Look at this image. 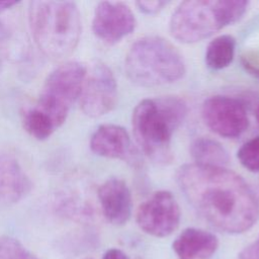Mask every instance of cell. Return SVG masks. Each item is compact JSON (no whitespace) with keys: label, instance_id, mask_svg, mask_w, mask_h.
I'll list each match as a JSON object with an SVG mask.
<instances>
[{"label":"cell","instance_id":"44dd1931","mask_svg":"<svg viewBox=\"0 0 259 259\" xmlns=\"http://www.w3.org/2000/svg\"><path fill=\"white\" fill-rule=\"evenodd\" d=\"M102 259H130V258L123 251L116 248H112L107 250L104 253Z\"/></svg>","mask_w":259,"mask_h":259},{"label":"cell","instance_id":"277c9868","mask_svg":"<svg viewBox=\"0 0 259 259\" xmlns=\"http://www.w3.org/2000/svg\"><path fill=\"white\" fill-rule=\"evenodd\" d=\"M245 0H188L173 12L169 29L180 42L200 41L227 25L238 21L246 12Z\"/></svg>","mask_w":259,"mask_h":259},{"label":"cell","instance_id":"6da1fadb","mask_svg":"<svg viewBox=\"0 0 259 259\" xmlns=\"http://www.w3.org/2000/svg\"><path fill=\"white\" fill-rule=\"evenodd\" d=\"M176 180L187 200L217 230L240 234L256 223L258 200L237 173L194 163L180 167Z\"/></svg>","mask_w":259,"mask_h":259},{"label":"cell","instance_id":"5b68a950","mask_svg":"<svg viewBox=\"0 0 259 259\" xmlns=\"http://www.w3.org/2000/svg\"><path fill=\"white\" fill-rule=\"evenodd\" d=\"M128 79L143 87L171 84L185 74L181 54L167 39L149 35L139 38L130 48L124 62Z\"/></svg>","mask_w":259,"mask_h":259},{"label":"cell","instance_id":"8992f818","mask_svg":"<svg viewBox=\"0 0 259 259\" xmlns=\"http://www.w3.org/2000/svg\"><path fill=\"white\" fill-rule=\"evenodd\" d=\"M86 78V68L79 62H67L46 79L33 109L38 111L55 130L66 120L73 103L80 98Z\"/></svg>","mask_w":259,"mask_h":259},{"label":"cell","instance_id":"3957f363","mask_svg":"<svg viewBox=\"0 0 259 259\" xmlns=\"http://www.w3.org/2000/svg\"><path fill=\"white\" fill-rule=\"evenodd\" d=\"M28 22L39 51L51 59H63L73 53L81 36V16L71 1H31Z\"/></svg>","mask_w":259,"mask_h":259},{"label":"cell","instance_id":"e0dca14e","mask_svg":"<svg viewBox=\"0 0 259 259\" xmlns=\"http://www.w3.org/2000/svg\"><path fill=\"white\" fill-rule=\"evenodd\" d=\"M0 259H38L30 253L18 240L2 236L0 237Z\"/></svg>","mask_w":259,"mask_h":259},{"label":"cell","instance_id":"d6986e66","mask_svg":"<svg viewBox=\"0 0 259 259\" xmlns=\"http://www.w3.org/2000/svg\"><path fill=\"white\" fill-rule=\"evenodd\" d=\"M167 1H161V0H148V1H138L136 5L138 6L139 10L142 11L145 14H156L160 10L163 9L165 5H167Z\"/></svg>","mask_w":259,"mask_h":259},{"label":"cell","instance_id":"7a4b0ae2","mask_svg":"<svg viewBox=\"0 0 259 259\" xmlns=\"http://www.w3.org/2000/svg\"><path fill=\"white\" fill-rule=\"evenodd\" d=\"M186 114L187 105L177 96L144 99L136 106L134 135L148 158L159 164L171 162V140Z\"/></svg>","mask_w":259,"mask_h":259},{"label":"cell","instance_id":"ba28073f","mask_svg":"<svg viewBox=\"0 0 259 259\" xmlns=\"http://www.w3.org/2000/svg\"><path fill=\"white\" fill-rule=\"evenodd\" d=\"M201 115L208 128L228 139L241 136L249 125L244 105L228 96L215 95L207 98L202 104Z\"/></svg>","mask_w":259,"mask_h":259},{"label":"cell","instance_id":"9c48e42d","mask_svg":"<svg viewBox=\"0 0 259 259\" xmlns=\"http://www.w3.org/2000/svg\"><path fill=\"white\" fill-rule=\"evenodd\" d=\"M117 99V84L113 73L104 64H96L84 82L80 104L90 117H99L109 112Z\"/></svg>","mask_w":259,"mask_h":259},{"label":"cell","instance_id":"30bf717a","mask_svg":"<svg viewBox=\"0 0 259 259\" xmlns=\"http://www.w3.org/2000/svg\"><path fill=\"white\" fill-rule=\"evenodd\" d=\"M136 17L122 2L102 1L95 8L92 30L101 41L113 45L131 34L136 28Z\"/></svg>","mask_w":259,"mask_h":259},{"label":"cell","instance_id":"ac0fdd59","mask_svg":"<svg viewBox=\"0 0 259 259\" xmlns=\"http://www.w3.org/2000/svg\"><path fill=\"white\" fill-rule=\"evenodd\" d=\"M237 157L240 163L252 172L259 171V137L246 142L238 151Z\"/></svg>","mask_w":259,"mask_h":259},{"label":"cell","instance_id":"ffe728a7","mask_svg":"<svg viewBox=\"0 0 259 259\" xmlns=\"http://www.w3.org/2000/svg\"><path fill=\"white\" fill-rule=\"evenodd\" d=\"M239 259H259V237L240 252Z\"/></svg>","mask_w":259,"mask_h":259},{"label":"cell","instance_id":"2e32d148","mask_svg":"<svg viewBox=\"0 0 259 259\" xmlns=\"http://www.w3.org/2000/svg\"><path fill=\"white\" fill-rule=\"evenodd\" d=\"M236 49V39L229 34H223L212 39L205 52V64L213 70L219 71L227 68L233 61Z\"/></svg>","mask_w":259,"mask_h":259},{"label":"cell","instance_id":"8fae6325","mask_svg":"<svg viewBox=\"0 0 259 259\" xmlns=\"http://www.w3.org/2000/svg\"><path fill=\"white\" fill-rule=\"evenodd\" d=\"M98 200L105 219L112 225H124L132 214V194L126 183L109 178L98 188Z\"/></svg>","mask_w":259,"mask_h":259},{"label":"cell","instance_id":"7402d4cb","mask_svg":"<svg viewBox=\"0 0 259 259\" xmlns=\"http://www.w3.org/2000/svg\"><path fill=\"white\" fill-rule=\"evenodd\" d=\"M16 4H17L16 1H0V12L9 9Z\"/></svg>","mask_w":259,"mask_h":259},{"label":"cell","instance_id":"9a60e30c","mask_svg":"<svg viewBox=\"0 0 259 259\" xmlns=\"http://www.w3.org/2000/svg\"><path fill=\"white\" fill-rule=\"evenodd\" d=\"M190 154L195 164L211 167H225L229 162V153L217 141L209 138H198L190 145Z\"/></svg>","mask_w":259,"mask_h":259},{"label":"cell","instance_id":"7c38bea8","mask_svg":"<svg viewBox=\"0 0 259 259\" xmlns=\"http://www.w3.org/2000/svg\"><path fill=\"white\" fill-rule=\"evenodd\" d=\"M131 139L127 132L120 125L101 124L90 139L91 151L110 159H128L132 154Z\"/></svg>","mask_w":259,"mask_h":259},{"label":"cell","instance_id":"603a6c76","mask_svg":"<svg viewBox=\"0 0 259 259\" xmlns=\"http://www.w3.org/2000/svg\"><path fill=\"white\" fill-rule=\"evenodd\" d=\"M255 115H256V119H257V122H258V124H259V104H258V106H257V108H256V112H255Z\"/></svg>","mask_w":259,"mask_h":259},{"label":"cell","instance_id":"4fadbf2b","mask_svg":"<svg viewBox=\"0 0 259 259\" xmlns=\"http://www.w3.org/2000/svg\"><path fill=\"white\" fill-rule=\"evenodd\" d=\"M31 189V181L14 158L0 156V205L21 200Z\"/></svg>","mask_w":259,"mask_h":259},{"label":"cell","instance_id":"5bb4252c","mask_svg":"<svg viewBox=\"0 0 259 259\" xmlns=\"http://www.w3.org/2000/svg\"><path fill=\"white\" fill-rule=\"evenodd\" d=\"M218 247L219 240L212 233L196 228L185 229L172 244L179 259H209Z\"/></svg>","mask_w":259,"mask_h":259},{"label":"cell","instance_id":"52a82bcc","mask_svg":"<svg viewBox=\"0 0 259 259\" xmlns=\"http://www.w3.org/2000/svg\"><path fill=\"white\" fill-rule=\"evenodd\" d=\"M180 207L174 195L167 190L153 193L138 208L137 224L145 233L163 238L171 235L180 223Z\"/></svg>","mask_w":259,"mask_h":259}]
</instances>
